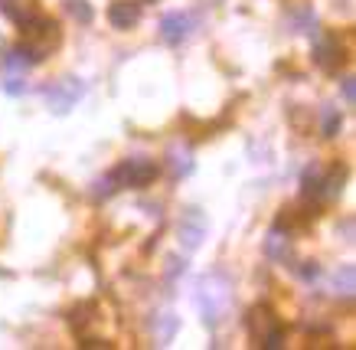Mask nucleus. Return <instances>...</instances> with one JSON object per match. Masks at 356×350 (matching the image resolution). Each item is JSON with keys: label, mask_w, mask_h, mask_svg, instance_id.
<instances>
[{"label": "nucleus", "mask_w": 356, "mask_h": 350, "mask_svg": "<svg viewBox=\"0 0 356 350\" xmlns=\"http://www.w3.org/2000/svg\"><path fill=\"white\" fill-rule=\"evenodd\" d=\"M265 255H268L271 262H288V255H291V236L275 226L268 232V239H265Z\"/></svg>", "instance_id": "obj_12"}, {"label": "nucleus", "mask_w": 356, "mask_h": 350, "mask_svg": "<svg viewBox=\"0 0 356 350\" xmlns=\"http://www.w3.org/2000/svg\"><path fill=\"white\" fill-rule=\"evenodd\" d=\"M59 46V26L49 17H33L23 26V53L30 56L33 63H43L46 56H53V49Z\"/></svg>", "instance_id": "obj_1"}, {"label": "nucleus", "mask_w": 356, "mask_h": 350, "mask_svg": "<svg viewBox=\"0 0 356 350\" xmlns=\"http://www.w3.org/2000/svg\"><path fill=\"white\" fill-rule=\"evenodd\" d=\"M115 190H118V184H115L108 174V177H102V180H95V190H92V193H95V200H102V197H111Z\"/></svg>", "instance_id": "obj_19"}, {"label": "nucleus", "mask_w": 356, "mask_h": 350, "mask_svg": "<svg viewBox=\"0 0 356 350\" xmlns=\"http://www.w3.org/2000/svg\"><path fill=\"white\" fill-rule=\"evenodd\" d=\"M0 86H3V92H10V95H23V92H26V82H23L20 76H3V82H0Z\"/></svg>", "instance_id": "obj_20"}, {"label": "nucleus", "mask_w": 356, "mask_h": 350, "mask_svg": "<svg viewBox=\"0 0 356 350\" xmlns=\"http://www.w3.org/2000/svg\"><path fill=\"white\" fill-rule=\"evenodd\" d=\"M108 23L115 30H131L140 23V3L134 0H115L108 7Z\"/></svg>", "instance_id": "obj_9"}, {"label": "nucleus", "mask_w": 356, "mask_h": 350, "mask_svg": "<svg viewBox=\"0 0 356 350\" xmlns=\"http://www.w3.org/2000/svg\"><path fill=\"white\" fill-rule=\"evenodd\" d=\"M196 305L203 311L206 324H216L219 315L229 308V282L222 275H206L203 282L196 285Z\"/></svg>", "instance_id": "obj_3"}, {"label": "nucleus", "mask_w": 356, "mask_h": 350, "mask_svg": "<svg viewBox=\"0 0 356 350\" xmlns=\"http://www.w3.org/2000/svg\"><path fill=\"white\" fill-rule=\"evenodd\" d=\"M190 30H193V17L184 10H173L161 20V36H163V43H170V46L184 43L186 36H190Z\"/></svg>", "instance_id": "obj_8"}, {"label": "nucleus", "mask_w": 356, "mask_h": 350, "mask_svg": "<svg viewBox=\"0 0 356 350\" xmlns=\"http://www.w3.org/2000/svg\"><path fill=\"white\" fill-rule=\"evenodd\" d=\"M177 328H180V317L167 311V315H161V317H157V321L151 324L154 340H157V344H170L173 334H177Z\"/></svg>", "instance_id": "obj_14"}, {"label": "nucleus", "mask_w": 356, "mask_h": 350, "mask_svg": "<svg viewBox=\"0 0 356 350\" xmlns=\"http://www.w3.org/2000/svg\"><path fill=\"white\" fill-rule=\"evenodd\" d=\"M65 10H69L72 20L82 23V26H88V23L95 20V10H92V3H88V0H65Z\"/></svg>", "instance_id": "obj_17"}, {"label": "nucleus", "mask_w": 356, "mask_h": 350, "mask_svg": "<svg viewBox=\"0 0 356 350\" xmlns=\"http://www.w3.org/2000/svg\"><path fill=\"white\" fill-rule=\"evenodd\" d=\"M161 174V167L157 161L151 157H128V161H121L115 170H111V180L118 186H131V190H140V186H147L157 180Z\"/></svg>", "instance_id": "obj_4"}, {"label": "nucleus", "mask_w": 356, "mask_h": 350, "mask_svg": "<svg viewBox=\"0 0 356 350\" xmlns=\"http://www.w3.org/2000/svg\"><path fill=\"white\" fill-rule=\"evenodd\" d=\"M340 43H337L334 36H324L321 30L314 33V63L324 69V72H337V66H340Z\"/></svg>", "instance_id": "obj_7"}, {"label": "nucleus", "mask_w": 356, "mask_h": 350, "mask_svg": "<svg viewBox=\"0 0 356 350\" xmlns=\"http://www.w3.org/2000/svg\"><path fill=\"white\" fill-rule=\"evenodd\" d=\"M167 167H170L173 180H184V177L193 174V151H190V144H184V141L170 144V151H167Z\"/></svg>", "instance_id": "obj_10"}, {"label": "nucleus", "mask_w": 356, "mask_h": 350, "mask_svg": "<svg viewBox=\"0 0 356 350\" xmlns=\"http://www.w3.org/2000/svg\"><path fill=\"white\" fill-rule=\"evenodd\" d=\"M82 95H86L82 79L63 76L59 82H53V86L46 88V105H49V111H56V115H69V111H72V105H76Z\"/></svg>", "instance_id": "obj_5"}, {"label": "nucleus", "mask_w": 356, "mask_h": 350, "mask_svg": "<svg viewBox=\"0 0 356 350\" xmlns=\"http://www.w3.org/2000/svg\"><path fill=\"white\" fill-rule=\"evenodd\" d=\"M340 125H343V115H340V109H334V105H324V109H321V132H324V138H334V134L340 132Z\"/></svg>", "instance_id": "obj_16"}, {"label": "nucleus", "mask_w": 356, "mask_h": 350, "mask_svg": "<svg viewBox=\"0 0 356 350\" xmlns=\"http://www.w3.org/2000/svg\"><path fill=\"white\" fill-rule=\"evenodd\" d=\"M343 232H346V242H353V219H346L343 223Z\"/></svg>", "instance_id": "obj_24"}, {"label": "nucleus", "mask_w": 356, "mask_h": 350, "mask_svg": "<svg viewBox=\"0 0 356 350\" xmlns=\"http://www.w3.org/2000/svg\"><path fill=\"white\" fill-rule=\"evenodd\" d=\"M245 331H248V337L255 340V344H261V347H268V350H278L281 344H284V334H281V321L275 317V311H271L268 305L248 308V315H245Z\"/></svg>", "instance_id": "obj_2"}, {"label": "nucleus", "mask_w": 356, "mask_h": 350, "mask_svg": "<svg viewBox=\"0 0 356 350\" xmlns=\"http://www.w3.org/2000/svg\"><path fill=\"white\" fill-rule=\"evenodd\" d=\"M340 88H343V102H346V105H353V102H356V79L353 76H343Z\"/></svg>", "instance_id": "obj_21"}, {"label": "nucleus", "mask_w": 356, "mask_h": 350, "mask_svg": "<svg viewBox=\"0 0 356 350\" xmlns=\"http://www.w3.org/2000/svg\"><path fill=\"white\" fill-rule=\"evenodd\" d=\"M321 167H307L304 170V180H301V197L304 200H311V197H317L321 193Z\"/></svg>", "instance_id": "obj_18"}, {"label": "nucleus", "mask_w": 356, "mask_h": 350, "mask_svg": "<svg viewBox=\"0 0 356 350\" xmlns=\"http://www.w3.org/2000/svg\"><path fill=\"white\" fill-rule=\"evenodd\" d=\"M184 265L186 262H180V255H170V259H167V278H177V275L184 272Z\"/></svg>", "instance_id": "obj_23"}, {"label": "nucleus", "mask_w": 356, "mask_h": 350, "mask_svg": "<svg viewBox=\"0 0 356 350\" xmlns=\"http://www.w3.org/2000/svg\"><path fill=\"white\" fill-rule=\"evenodd\" d=\"M343 180H346V170H343V167H340V164L330 167V170L321 177V193H317V197H321V200L340 197V190H343Z\"/></svg>", "instance_id": "obj_13"}, {"label": "nucleus", "mask_w": 356, "mask_h": 350, "mask_svg": "<svg viewBox=\"0 0 356 350\" xmlns=\"http://www.w3.org/2000/svg\"><path fill=\"white\" fill-rule=\"evenodd\" d=\"M0 13L17 26H26L33 17H40V0H0Z\"/></svg>", "instance_id": "obj_11"}, {"label": "nucleus", "mask_w": 356, "mask_h": 350, "mask_svg": "<svg viewBox=\"0 0 356 350\" xmlns=\"http://www.w3.org/2000/svg\"><path fill=\"white\" fill-rule=\"evenodd\" d=\"M206 230H209V223H206V213H203V209H200V207L184 209L180 226H177V236H180V242H184L186 252H196L200 246H203Z\"/></svg>", "instance_id": "obj_6"}, {"label": "nucleus", "mask_w": 356, "mask_h": 350, "mask_svg": "<svg viewBox=\"0 0 356 350\" xmlns=\"http://www.w3.org/2000/svg\"><path fill=\"white\" fill-rule=\"evenodd\" d=\"M298 275H301L304 282H314V278L321 275V269H317V262H301V269H298Z\"/></svg>", "instance_id": "obj_22"}, {"label": "nucleus", "mask_w": 356, "mask_h": 350, "mask_svg": "<svg viewBox=\"0 0 356 350\" xmlns=\"http://www.w3.org/2000/svg\"><path fill=\"white\" fill-rule=\"evenodd\" d=\"M334 285L343 298H353V292H356V269L353 265H340L334 275Z\"/></svg>", "instance_id": "obj_15"}]
</instances>
